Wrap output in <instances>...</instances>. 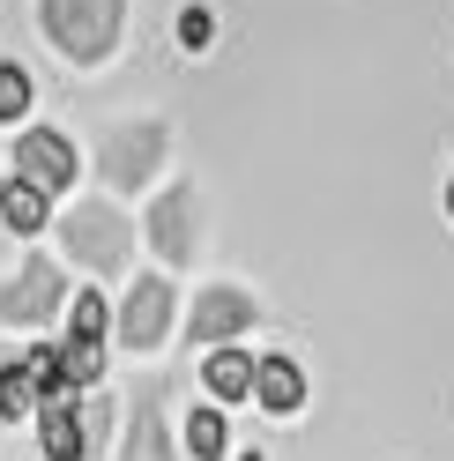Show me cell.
<instances>
[{
  "label": "cell",
  "mask_w": 454,
  "mask_h": 461,
  "mask_svg": "<svg viewBox=\"0 0 454 461\" xmlns=\"http://www.w3.org/2000/svg\"><path fill=\"white\" fill-rule=\"evenodd\" d=\"M447 209H454V186H447Z\"/></svg>",
  "instance_id": "21"
},
{
  "label": "cell",
  "mask_w": 454,
  "mask_h": 461,
  "mask_svg": "<svg viewBox=\"0 0 454 461\" xmlns=\"http://www.w3.org/2000/svg\"><path fill=\"white\" fill-rule=\"evenodd\" d=\"M23 112H31V75L8 60V68H0V127H8V120H23Z\"/></svg>",
  "instance_id": "17"
},
{
  "label": "cell",
  "mask_w": 454,
  "mask_h": 461,
  "mask_svg": "<svg viewBox=\"0 0 454 461\" xmlns=\"http://www.w3.org/2000/svg\"><path fill=\"white\" fill-rule=\"evenodd\" d=\"M157 149H164V127H134V134H120V141H112V179H150V171H157Z\"/></svg>",
  "instance_id": "9"
},
{
  "label": "cell",
  "mask_w": 454,
  "mask_h": 461,
  "mask_svg": "<svg viewBox=\"0 0 454 461\" xmlns=\"http://www.w3.org/2000/svg\"><path fill=\"white\" fill-rule=\"evenodd\" d=\"M209 38H216V23H209V8H186V15H179V45H186V52H202Z\"/></svg>",
  "instance_id": "18"
},
{
  "label": "cell",
  "mask_w": 454,
  "mask_h": 461,
  "mask_svg": "<svg viewBox=\"0 0 454 461\" xmlns=\"http://www.w3.org/2000/svg\"><path fill=\"white\" fill-rule=\"evenodd\" d=\"M239 461H261V454H239Z\"/></svg>",
  "instance_id": "20"
},
{
  "label": "cell",
  "mask_w": 454,
  "mask_h": 461,
  "mask_svg": "<svg viewBox=\"0 0 454 461\" xmlns=\"http://www.w3.org/2000/svg\"><path fill=\"white\" fill-rule=\"evenodd\" d=\"M164 328H172V283L164 276H134V291L120 305V342L127 350H157Z\"/></svg>",
  "instance_id": "4"
},
{
  "label": "cell",
  "mask_w": 454,
  "mask_h": 461,
  "mask_svg": "<svg viewBox=\"0 0 454 461\" xmlns=\"http://www.w3.org/2000/svg\"><path fill=\"white\" fill-rule=\"evenodd\" d=\"M239 328H253V298L246 291H202L194 298V342H232Z\"/></svg>",
  "instance_id": "6"
},
{
  "label": "cell",
  "mask_w": 454,
  "mask_h": 461,
  "mask_svg": "<svg viewBox=\"0 0 454 461\" xmlns=\"http://www.w3.org/2000/svg\"><path fill=\"white\" fill-rule=\"evenodd\" d=\"M31 402H38V372H31V357L23 365H0V417H31Z\"/></svg>",
  "instance_id": "14"
},
{
  "label": "cell",
  "mask_w": 454,
  "mask_h": 461,
  "mask_svg": "<svg viewBox=\"0 0 454 461\" xmlns=\"http://www.w3.org/2000/svg\"><path fill=\"white\" fill-rule=\"evenodd\" d=\"M127 0H45V38L68 52V60H104L120 45Z\"/></svg>",
  "instance_id": "1"
},
{
  "label": "cell",
  "mask_w": 454,
  "mask_h": 461,
  "mask_svg": "<svg viewBox=\"0 0 454 461\" xmlns=\"http://www.w3.org/2000/svg\"><path fill=\"white\" fill-rule=\"evenodd\" d=\"M60 239L75 253V268H127V253H134V230L120 209H68Z\"/></svg>",
  "instance_id": "2"
},
{
  "label": "cell",
  "mask_w": 454,
  "mask_h": 461,
  "mask_svg": "<svg viewBox=\"0 0 454 461\" xmlns=\"http://www.w3.org/2000/svg\"><path fill=\"white\" fill-rule=\"evenodd\" d=\"M60 298H68V276L52 268V261H31L8 291H0V321H15V328H38V321H52L60 312Z\"/></svg>",
  "instance_id": "3"
},
{
  "label": "cell",
  "mask_w": 454,
  "mask_h": 461,
  "mask_svg": "<svg viewBox=\"0 0 454 461\" xmlns=\"http://www.w3.org/2000/svg\"><path fill=\"white\" fill-rule=\"evenodd\" d=\"M75 335H104V298L97 291H75Z\"/></svg>",
  "instance_id": "19"
},
{
  "label": "cell",
  "mask_w": 454,
  "mask_h": 461,
  "mask_svg": "<svg viewBox=\"0 0 454 461\" xmlns=\"http://www.w3.org/2000/svg\"><path fill=\"white\" fill-rule=\"evenodd\" d=\"M127 461H172V439H164V410H157V394H141V402H134V417H127Z\"/></svg>",
  "instance_id": "11"
},
{
  "label": "cell",
  "mask_w": 454,
  "mask_h": 461,
  "mask_svg": "<svg viewBox=\"0 0 454 461\" xmlns=\"http://www.w3.org/2000/svg\"><path fill=\"white\" fill-rule=\"evenodd\" d=\"M150 239H157V253H164V261H186V253H194V194H164L157 201V209H150Z\"/></svg>",
  "instance_id": "7"
},
{
  "label": "cell",
  "mask_w": 454,
  "mask_h": 461,
  "mask_svg": "<svg viewBox=\"0 0 454 461\" xmlns=\"http://www.w3.org/2000/svg\"><path fill=\"white\" fill-rule=\"evenodd\" d=\"M186 454L194 461H223V417L216 410H194L186 417Z\"/></svg>",
  "instance_id": "16"
},
{
  "label": "cell",
  "mask_w": 454,
  "mask_h": 461,
  "mask_svg": "<svg viewBox=\"0 0 454 461\" xmlns=\"http://www.w3.org/2000/svg\"><path fill=\"white\" fill-rule=\"evenodd\" d=\"M253 394H261V410L291 417L298 402H305V372H298L291 357H261V380H253Z\"/></svg>",
  "instance_id": "10"
},
{
  "label": "cell",
  "mask_w": 454,
  "mask_h": 461,
  "mask_svg": "<svg viewBox=\"0 0 454 461\" xmlns=\"http://www.w3.org/2000/svg\"><path fill=\"white\" fill-rule=\"evenodd\" d=\"M90 454V417H75V402H45V461H82Z\"/></svg>",
  "instance_id": "8"
},
{
  "label": "cell",
  "mask_w": 454,
  "mask_h": 461,
  "mask_svg": "<svg viewBox=\"0 0 454 461\" xmlns=\"http://www.w3.org/2000/svg\"><path fill=\"white\" fill-rule=\"evenodd\" d=\"M0 223H8V230H38L45 223V194L31 179H8V186H0Z\"/></svg>",
  "instance_id": "13"
},
{
  "label": "cell",
  "mask_w": 454,
  "mask_h": 461,
  "mask_svg": "<svg viewBox=\"0 0 454 461\" xmlns=\"http://www.w3.org/2000/svg\"><path fill=\"white\" fill-rule=\"evenodd\" d=\"M253 380H261V365L239 357V350H216V357H209V372H202V387H209L216 402H246V394H253Z\"/></svg>",
  "instance_id": "12"
},
{
  "label": "cell",
  "mask_w": 454,
  "mask_h": 461,
  "mask_svg": "<svg viewBox=\"0 0 454 461\" xmlns=\"http://www.w3.org/2000/svg\"><path fill=\"white\" fill-rule=\"evenodd\" d=\"M15 179H31L38 194H60V186H75V149L52 127H31L15 141Z\"/></svg>",
  "instance_id": "5"
},
{
  "label": "cell",
  "mask_w": 454,
  "mask_h": 461,
  "mask_svg": "<svg viewBox=\"0 0 454 461\" xmlns=\"http://www.w3.org/2000/svg\"><path fill=\"white\" fill-rule=\"evenodd\" d=\"M60 357H68V380H75V387H97V372H104V335H68Z\"/></svg>",
  "instance_id": "15"
}]
</instances>
